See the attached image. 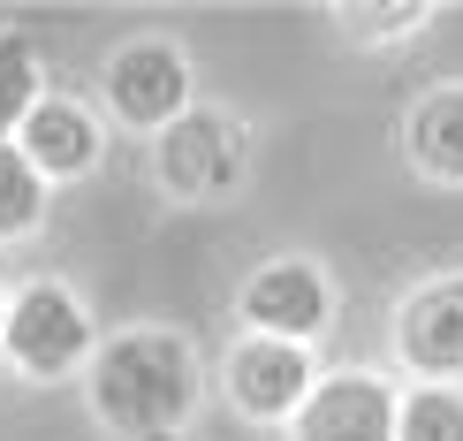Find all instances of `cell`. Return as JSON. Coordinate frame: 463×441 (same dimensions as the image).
<instances>
[{"instance_id":"14","label":"cell","mask_w":463,"mask_h":441,"mask_svg":"<svg viewBox=\"0 0 463 441\" xmlns=\"http://www.w3.org/2000/svg\"><path fill=\"white\" fill-rule=\"evenodd\" d=\"M426 0H380V8H335V24L350 46H388V38H418L426 31Z\"/></svg>"},{"instance_id":"13","label":"cell","mask_w":463,"mask_h":441,"mask_svg":"<svg viewBox=\"0 0 463 441\" xmlns=\"http://www.w3.org/2000/svg\"><path fill=\"white\" fill-rule=\"evenodd\" d=\"M395 441H463V388H418L395 396Z\"/></svg>"},{"instance_id":"1","label":"cell","mask_w":463,"mask_h":441,"mask_svg":"<svg viewBox=\"0 0 463 441\" xmlns=\"http://www.w3.org/2000/svg\"><path fill=\"white\" fill-rule=\"evenodd\" d=\"M198 396H205L198 342L167 320L99 335V350L84 366V404L107 441H183L198 418Z\"/></svg>"},{"instance_id":"9","label":"cell","mask_w":463,"mask_h":441,"mask_svg":"<svg viewBox=\"0 0 463 441\" xmlns=\"http://www.w3.org/2000/svg\"><path fill=\"white\" fill-rule=\"evenodd\" d=\"M8 145L24 152L38 176H46V190H53V183H76V176H91V168H99L107 122H99L84 100H69V91H46V100L24 114V129H15Z\"/></svg>"},{"instance_id":"10","label":"cell","mask_w":463,"mask_h":441,"mask_svg":"<svg viewBox=\"0 0 463 441\" xmlns=\"http://www.w3.org/2000/svg\"><path fill=\"white\" fill-rule=\"evenodd\" d=\"M402 160L426 183H463V84H440L402 114Z\"/></svg>"},{"instance_id":"15","label":"cell","mask_w":463,"mask_h":441,"mask_svg":"<svg viewBox=\"0 0 463 441\" xmlns=\"http://www.w3.org/2000/svg\"><path fill=\"white\" fill-rule=\"evenodd\" d=\"M0 320H8V290H0Z\"/></svg>"},{"instance_id":"4","label":"cell","mask_w":463,"mask_h":441,"mask_svg":"<svg viewBox=\"0 0 463 441\" xmlns=\"http://www.w3.org/2000/svg\"><path fill=\"white\" fill-rule=\"evenodd\" d=\"M190 91H198V76H190V53L175 46V38H160V31L122 38V46L107 53V69H99L107 122H114V129H129V138H160V129L190 107Z\"/></svg>"},{"instance_id":"2","label":"cell","mask_w":463,"mask_h":441,"mask_svg":"<svg viewBox=\"0 0 463 441\" xmlns=\"http://www.w3.org/2000/svg\"><path fill=\"white\" fill-rule=\"evenodd\" d=\"M243 168H250V129H243V114H228V107H198L190 100L175 122L152 138V183H160L175 206L236 198Z\"/></svg>"},{"instance_id":"12","label":"cell","mask_w":463,"mask_h":441,"mask_svg":"<svg viewBox=\"0 0 463 441\" xmlns=\"http://www.w3.org/2000/svg\"><path fill=\"white\" fill-rule=\"evenodd\" d=\"M46 206H53L46 176H38L24 152L0 138V244H24V236H38V228H46Z\"/></svg>"},{"instance_id":"11","label":"cell","mask_w":463,"mask_h":441,"mask_svg":"<svg viewBox=\"0 0 463 441\" xmlns=\"http://www.w3.org/2000/svg\"><path fill=\"white\" fill-rule=\"evenodd\" d=\"M46 100V53H38L31 31H0V138L24 129V114Z\"/></svg>"},{"instance_id":"5","label":"cell","mask_w":463,"mask_h":441,"mask_svg":"<svg viewBox=\"0 0 463 441\" xmlns=\"http://www.w3.org/2000/svg\"><path fill=\"white\" fill-rule=\"evenodd\" d=\"M236 320H243V335H266V342H297V350H312V342L326 335V320H335V282H326L319 259L274 252V259H259V266L243 274Z\"/></svg>"},{"instance_id":"6","label":"cell","mask_w":463,"mask_h":441,"mask_svg":"<svg viewBox=\"0 0 463 441\" xmlns=\"http://www.w3.org/2000/svg\"><path fill=\"white\" fill-rule=\"evenodd\" d=\"M388 335H395V358L411 366V380L463 388V274H433L418 290H402L388 312Z\"/></svg>"},{"instance_id":"7","label":"cell","mask_w":463,"mask_h":441,"mask_svg":"<svg viewBox=\"0 0 463 441\" xmlns=\"http://www.w3.org/2000/svg\"><path fill=\"white\" fill-rule=\"evenodd\" d=\"M221 380H228V404H236L243 418H259V427H288L297 404L312 396V380H319V358L297 350V342L236 335V342H228Z\"/></svg>"},{"instance_id":"8","label":"cell","mask_w":463,"mask_h":441,"mask_svg":"<svg viewBox=\"0 0 463 441\" xmlns=\"http://www.w3.org/2000/svg\"><path fill=\"white\" fill-rule=\"evenodd\" d=\"M395 380L388 373H319L288 418V441H395Z\"/></svg>"},{"instance_id":"3","label":"cell","mask_w":463,"mask_h":441,"mask_svg":"<svg viewBox=\"0 0 463 441\" xmlns=\"http://www.w3.org/2000/svg\"><path fill=\"white\" fill-rule=\"evenodd\" d=\"M99 350V328H91L84 297L69 282H24L8 297V320H0V358H8L24 380H69L91 366Z\"/></svg>"}]
</instances>
